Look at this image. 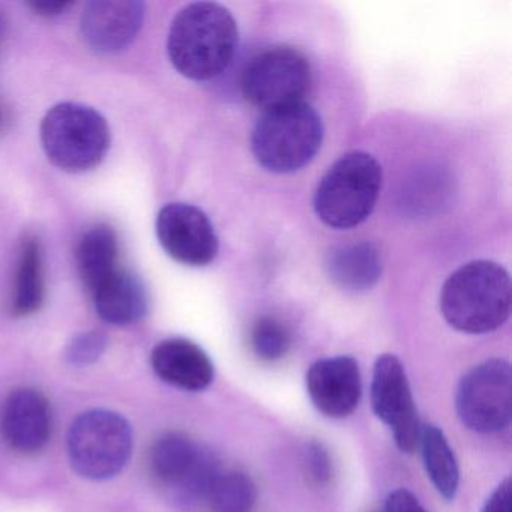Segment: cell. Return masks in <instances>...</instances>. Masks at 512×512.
<instances>
[{
    "mask_svg": "<svg viewBox=\"0 0 512 512\" xmlns=\"http://www.w3.org/2000/svg\"><path fill=\"white\" fill-rule=\"evenodd\" d=\"M238 40V25L226 7L215 2H194L173 19L167 52L178 73L205 82L227 70Z\"/></svg>",
    "mask_w": 512,
    "mask_h": 512,
    "instance_id": "6da1fadb",
    "label": "cell"
},
{
    "mask_svg": "<svg viewBox=\"0 0 512 512\" xmlns=\"http://www.w3.org/2000/svg\"><path fill=\"white\" fill-rule=\"evenodd\" d=\"M446 322L464 334L496 331L511 313V278L491 260H475L449 275L440 293Z\"/></svg>",
    "mask_w": 512,
    "mask_h": 512,
    "instance_id": "7a4b0ae2",
    "label": "cell"
},
{
    "mask_svg": "<svg viewBox=\"0 0 512 512\" xmlns=\"http://www.w3.org/2000/svg\"><path fill=\"white\" fill-rule=\"evenodd\" d=\"M322 142V118L301 101L263 112L251 134V151L268 172L292 173L311 163Z\"/></svg>",
    "mask_w": 512,
    "mask_h": 512,
    "instance_id": "3957f363",
    "label": "cell"
},
{
    "mask_svg": "<svg viewBox=\"0 0 512 512\" xmlns=\"http://www.w3.org/2000/svg\"><path fill=\"white\" fill-rule=\"evenodd\" d=\"M382 167L365 152L341 157L319 182L314 194L317 217L332 229H352L364 223L379 199Z\"/></svg>",
    "mask_w": 512,
    "mask_h": 512,
    "instance_id": "277c9868",
    "label": "cell"
},
{
    "mask_svg": "<svg viewBox=\"0 0 512 512\" xmlns=\"http://www.w3.org/2000/svg\"><path fill=\"white\" fill-rule=\"evenodd\" d=\"M41 143L53 166L68 173L97 167L110 148V128L92 107L61 103L41 122Z\"/></svg>",
    "mask_w": 512,
    "mask_h": 512,
    "instance_id": "5b68a950",
    "label": "cell"
},
{
    "mask_svg": "<svg viewBox=\"0 0 512 512\" xmlns=\"http://www.w3.org/2000/svg\"><path fill=\"white\" fill-rule=\"evenodd\" d=\"M133 446L130 422L112 410L82 413L68 433L71 466L91 481H107L118 476L130 463Z\"/></svg>",
    "mask_w": 512,
    "mask_h": 512,
    "instance_id": "8992f818",
    "label": "cell"
},
{
    "mask_svg": "<svg viewBox=\"0 0 512 512\" xmlns=\"http://www.w3.org/2000/svg\"><path fill=\"white\" fill-rule=\"evenodd\" d=\"M152 478L179 505L208 500L221 470L217 457L182 433L164 434L149 455Z\"/></svg>",
    "mask_w": 512,
    "mask_h": 512,
    "instance_id": "52a82bcc",
    "label": "cell"
},
{
    "mask_svg": "<svg viewBox=\"0 0 512 512\" xmlns=\"http://www.w3.org/2000/svg\"><path fill=\"white\" fill-rule=\"evenodd\" d=\"M313 82L310 62L293 47H272L251 59L242 73V95L263 112L301 103Z\"/></svg>",
    "mask_w": 512,
    "mask_h": 512,
    "instance_id": "ba28073f",
    "label": "cell"
},
{
    "mask_svg": "<svg viewBox=\"0 0 512 512\" xmlns=\"http://www.w3.org/2000/svg\"><path fill=\"white\" fill-rule=\"evenodd\" d=\"M457 413L461 422L476 433H497L511 422V365L503 359L482 362L461 379Z\"/></svg>",
    "mask_w": 512,
    "mask_h": 512,
    "instance_id": "9c48e42d",
    "label": "cell"
},
{
    "mask_svg": "<svg viewBox=\"0 0 512 512\" xmlns=\"http://www.w3.org/2000/svg\"><path fill=\"white\" fill-rule=\"evenodd\" d=\"M371 406L394 434L395 443L404 452L419 446L422 425L416 412L406 371L397 356H379L371 382Z\"/></svg>",
    "mask_w": 512,
    "mask_h": 512,
    "instance_id": "30bf717a",
    "label": "cell"
},
{
    "mask_svg": "<svg viewBox=\"0 0 512 512\" xmlns=\"http://www.w3.org/2000/svg\"><path fill=\"white\" fill-rule=\"evenodd\" d=\"M155 227L161 247L182 265L200 268L217 257V233L208 215L196 206L169 203L158 212Z\"/></svg>",
    "mask_w": 512,
    "mask_h": 512,
    "instance_id": "8fae6325",
    "label": "cell"
},
{
    "mask_svg": "<svg viewBox=\"0 0 512 512\" xmlns=\"http://www.w3.org/2000/svg\"><path fill=\"white\" fill-rule=\"evenodd\" d=\"M145 14V4L139 0H92L83 10L80 29L95 52L110 55L136 40Z\"/></svg>",
    "mask_w": 512,
    "mask_h": 512,
    "instance_id": "7c38bea8",
    "label": "cell"
},
{
    "mask_svg": "<svg viewBox=\"0 0 512 512\" xmlns=\"http://www.w3.org/2000/svg\"><path fill=\"white\" fill-rule=\"evenodd\" d=\"M0 430L14 451L37 454L52 437L53 415L49 400L34 388L11 392L2 407Z\"/></svg>",
    "mask_w": 512,
    "mask_h": 512,
    "instance_id": "4fadbf2b",
    "label": "cell"
},
{
    "mask_svg": "<svg viewBox=\"0 0 512 512\" xmlns=\"http://www.w3.org/2000/svg\"><path fill=\"white\" fill-rule=\"evenodd\" d=\"M307 391L314 406L329 418H344L358 407L361 371L350 356L320 359L307 373Z\"/></svg>",
    "mask_w": 512,
    "mask_h": 512,
    "instance_id": "5bb4252c",
    "label": "cell"
},
{
    "mask_svg": "<svg viewBox=\"0 0 512 512\" xmlns=\"http://www.w3.org/2000/svg\"><path fill=\"white\" fill-rule=\"evenodd\" d=\"M151 364L163 382L185 391H202L214 380V365L205 350L185 338L158 343Z\"/></svg>",
    "mask_w": 512,
    "mask_h": 512,
    "instance_id": "9a60e30c",
    "label": "cell"
},
{
    "mask_svg": "<svg viewBox=\"0 0 512 512\" xmlns=\"http://www.w3.org/2000/svg\"><path fill=\"white\" fill-rule=\"evenodd\" d=\"M95 310L110 325L127 326L148 313V292L133 272L118 269L109 280L92 292Z\"/></svg>",
    "mask_w": 512,
    "mask_h": 512,
    "instance_id": "2e32d148",
    "label": "cell"
},
{
    "mask_svg": "<svg viewBox=\"0 0 512 512\" xmlns=\"http://www.w3.org/2000/svg\"><path fill=\"white\" fill-rule=\"evenodd\" d=\"M326 268L329 277L341 289L364 292L379 281L382 275V259L376 245L371 242H358L331 251Z\"/></svg>",
    "mask_w": 512,
    "mask_h": 512,
    "instance_id": "e0dca14e",
    "label": "cell"
},
{
    "mask_svg": "<svg viewBox=\"0 0 512 512\" xmlns=\"http://www.w3.org/2000/svg\"><path fill=\"white\" fill-rule=\"evenodd\" d=\"M118 254V236L112 227L98 224L82 236L77 248V268L89 292L118 271Z\"/></svg>",
    "mask_w": 512,
    "mask_h": 512,
    "instance_id": "ac0fdd59",
    "label": "cell"
},
{
    "mask_svg": "<svg viewBox=\"0 0 512 512\" xmlns=\"http://www.w3.org/2000/svg\"><path fill=\"white\" fill-rule=\"evenodd\" d=\"M46 298L43 250L35 236H26L20 247L11 310L14 316L26 317L40 311Z\"/></svg>",
    "mask_w": 512,
    "mask_h": 512,
    "instance_id": "d6986e66",
    "label": "cell"
},
{
    "mask_svg": "<svg viewBox=\"0 0 512 512\" xmlns=\"http://www.w3.org/2000/svg\"><path fill=\"white\" fill-rule=\"evenodd\" d=\"M419 446L434 487L445 499H454L460 484V469L445 434L436 425H424Z\"/></svg>",
    "mask_w": 512,
    "mask_h": 512,
    "instance_id": "ffe728a7",
    "label": "cell"
},
{
    "mask_svg": "<svg viewBox=\"0 0 512 512\" xmlns=\"http://www.w3.org/2000/svg\"><path fill=\"white\" fill-rule=\"evenodd\" d=\"M257 488L253 479L244 472H221L209 493L212 512H253Z\"/></svg>",
    "mask_w": 512,
    "mask_h": 512,
    "instance_id": "44dd1931",
    "label": "cell"
},
{
    "mask_svg": "<svg viewBox=\"0 0 512 512\" xmlns=\"http://www.w3.org/2000/svg\"><path fill=\"white\" fill-rule=\"evenodd\" d=\"M251 347L257 358L278 361L289 352L292 335L289 328L271 316H262L253 323L250 334Z\"/></svg>",
    "mask_w": 512,
    "mask_h": 512,
    "instance_id": "7402d4cb",
    "label": "cell"
},
{
    "mask_svg": "<svg viewBox=\"0 0 512 512\" xmlns=\"http://www.w3.org/2000/svg\"><path fill=\"white\" fill-rule=\"evenodd\" d=\"M107 335L101 331H86L77 334L65 349L68 364L86 367L94 364L107 349Z\"/></svg>",
    "mask_w": 512,
    "mask_h": 512,
    "instance_id": "603a6c76",
    "label": "cell"
},
{
    "mask_svg": "<svg viewBox=\"0 0 512 512\" xmlns=\"http://www.w3.org/2000/svg\"><path fill=\"white\" fill-rule=\"evenodd\" d=\"M305 463L311 481L317 485H325L332 478V461L328 449L319 442H310L305 451Z\"/></svg>",
    "mask_w": 512,
    "mask_h": 512,
    "instance_id": "cb8c5ba5",
    "label": "cell"
},
{
    "mask_svg": "<svg viewBox=\"0 0 512 512\" xmlns=\"http://www.w3.org/2000/svg\"><path fill=\"white\" fill-rule=\"evenodd\" d=\"M385 509V512H427L421 502L404 488H398L389 494Z\"/></svg>",
    "mask_w": 512,
    "mask_h": 512,
    "instance_id": "d4e9b609",
    "label": "cell"
},
{
    "mask_svg": "<svg viewBox=\"0 0 512 512\" xmlns=\"http://www.w3.org/2000/svg\"><path fill=\"white\" fill-rule=\"evenodd\" d=\"M482 512H512L511 479L506 478L491 494Z\"/></svg>",
    "mask_w": 512,
    "mask_h": 512,
    "instance_id": "484cf974",
    "label": "cell"
},
{
    "mask_svg": "<svg viewBox=\"0 0 512 512\" xmlns=\"http://www.w3.org/2000/svg\"><path fill=\"white\" fill-rule=\"evenodd\" d=\"M71 5L73 2H67V0H56V2L47 0V2H31L28 7L32 8L38 16L58 17L64 14Z\"/></svg>",
    "mask_w": 512,
    "mask_h": 512,
    "instance_id": "4316f807",
    "label": "cell"
}]
</instances>
